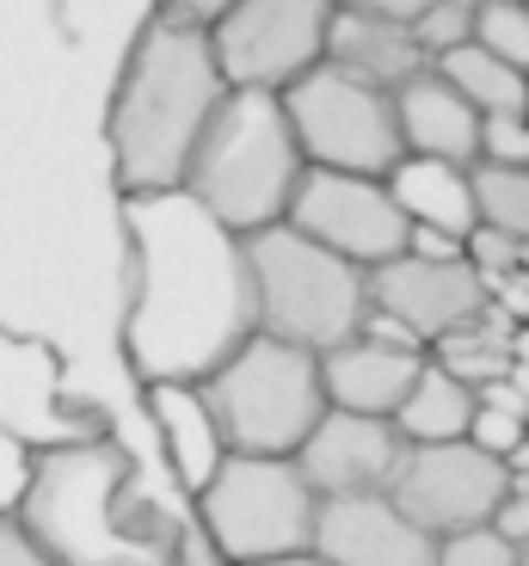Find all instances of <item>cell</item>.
Instances as JSON below:
<instances>
[{
    "label": "cell",
    "instance_id": "obj_1",
    "mask_svg": "<svg viewBox=\"0 0 529 566\" xmlns=\"http://www.w3.org/2000/svg\"><path fill=\"white\" fill-rule=\"evenodd\" d=\"M129 290L124 352L142 382H203L246 333H258L246 241L222 228L191 191L124 198Z\"/></svg>",
    "mask_w": 529,
    "mask_h": 566
},
{
    "label": "cell",
    "instance_id": "obj_2",
    "mask_svg": "<svg viewBox=\"0 0 529 566\" xmlns=\"http://www.w3.org/2000/svg\"><path fill=\"white\" fill-rule=\"evenodd\" d=\"M229 99V74L215 62V43L203 25H186L172 13H155L142 38L129 43V62L112 93V172L124 198L186 191L191 155L215 105Z\"/></svg>",
    "mask_w": 529,
    "mask_h": 566
},
{
    "label": "cell",
    "instance_id": "obj_3",
    "mask_svg": "<svg viewBox=\"0 0 529 566\" xmlns=\"http://www.w3.org/2000/svg\"><path fill=\"white\" fill-rule=\"evenodd\" d=\"M124 443L81 438L31 450V481L19 493V524L56 566H179V536L129 499Z\"/></svg>",
    "mask_w": 529,
    "mask_h": 566
},
{
    "label": "cell",
    "instance_id": "obj_4",
    "mask_svg": "<svg viewBox=\"0 0 529 566\" xmlns=\"http://www.w3.org/2000/svg\"><path fill=\"white\" fill-rule=\"evenodd\" d=\"M301 172V142L289 129V112L265 86H229V99L215 105L203 129L198 155H191L186 191L234 234H258L289 216Z\"/></svg>",
    "mask_w": 529,
    "mask_h": 566
},
{
    "label": "cell",
    "instance_id": "obj_5",
    "mask_svg": "<svg viewBox=\"0 0 529 566\" xmlns=\"http://www.w3.org/2000/svg\"><path fill=\"white\" fill-rule=\"evenodd\" d=\"M241 241L258 333L289 339L301 352H332V345L363 333V321H370V271L363 265L308 241L289 222H272L258 234H241Z\"/></svg>",
    "mask_w": 529,
    "mask_h": 566
},
{
    "label": "cell",
    "instance_id": "obj_6",
    "mask_svg": "<svg viewBox=\"0 0 529 566\" xmlns=\"http://www.w3.org/2000/svg\"><path fill=\"white\" fill-rule=\"evenodd\" d=\"M198 388L222 424V443L241 455H296L327 412L320 352H301L272 333H246Z\"/></svg>",
    "mask_w": 529,
    "mask_h": 566
},
{
    "label": "cell",
    "instance_id": "obj_7",
    "mask_svg": "<svg viewBox=\"0 0 529 566\" xmlns=\"http://www.w3.org/2000/svg\"><path fill=\"white\" fill-rule=\"evenodd\" d=\"M320 493L301 481L296 455H241L229 450L210 486L198 493V524L229 566L284 560L315 542Z\"/></svg>",
    "mask_w": 529,
    "mask_h": 566
},
{
    "label": "cell",
    "instance_id": "obj_8",
    "mask_svg": "<svg viewBox=\"0 0 529 566\" xmlns=\"http://www.w3.org/2000/svg\"><path fill=\"white\" fill-rule=\"evenodd\" d=\"M277 99H284L289 129H296L308 167L388 179V167L406 155L401 117H394V93H382V86H370V81H351V74H339L332 62H315L308 74H296Z\"/></svg>",
    "mask_w": 529,
    "mask_h": 566
},
{
    "label": "cell",
    "instance_id": "obj_9",
    "mask_svg": "<svg viewBox=\"0 0 529 566\" xmlns=\"http://www.w3.org/2000/svg\"><path fill=\"white\" fill-rule=\"evenodd\" d=\"M339 0H234L210 25L215 62L229 86H265L284 93L296 74L327 62V31Z\"/></svg>",
    "mask_w": 529,
    "mask_h": 566
},
{
    "label": "cell",
    "instance_id": "obj_10",
    "mask_svg": "<svg viewBox=\"0 0 529 566\" xmlns=\"http://www.w3.org/2000/svg\"><path fill=\"white\" fill-rule=\"evenodd\" d=\"M289 228H301L308 241L332 247L339 259L375 271L388 259H401L406 241H413V222L394 203L388 179H370V172H332V167H308L289 198Z\"/></svg>",
    "mask_w": 529,
    "mask_h": 566
},
{
    "label": "cell",
    "instance_id": "obj_11",
    "mask_svg": "<svg viewBox=\"0 0 529 566\" xmlns=\"http://www.w3.org/2000/svg\"><path fill=\"white\" fill-rule=\"evenodd\" d=\"M511 493V468L487 455L480 443H406L401 474L388 486V499L431 536H456V530L493 524L499 499Z\"/></svg>",
    "mask_w": 529,
    "mask_h": 566
},
{
    "label": "cell",
    "instance_id": "obj_12",
    "mask_svg": "<svg viewBox=\"0 0 529 566\" xmlns=\"http://www.w3.org/2000/svg\"><path fill=\"white\" fill-rule=\"evenodd\" d=\"M370 308L388 314L394 326H406L419 345H437L462 326H474L493 308L487 277L468 265V253L456 259H431V253H401L388 265L370 271Z\"/></svg>",
    "mask_w": 529,
    "mask_h": 566
},
{
    "label": "cell",
    "instance_id": "obj_13",
    "mask_svg": "<svg viewBox=\"0 0 529 566\" xmlns=\"http://www.w3.org/2000/svg\"><path fill=\"white\" fill-rule=\"evenodd\" d=\"M401 455L406 438L394 431V419L327 407L315 419V431L301 438L296 468L320 499H351V493H388L394 474H401Z\"/></svg>",
    "mask_w": 529,
    "mask_h": 566
},
{
    "label": "cell",
    "instance_id": "obj_14",
    "mask_svg": "<svg viewBox=\"0 0 529 566\" xmlns=\"http://www.w3.org/2000/svg\"><path fill=\"white\" fill-rule=\"evenodd\" d=\"M425 345L394 326L388 314L370 308L358 339L332 345L320 352V388H327V407H345V412H375V419H394V407L406 400L413 376L425 369Z\"/></svg>",
    "mask_w": 529,
    "mask_h": 566
},
{
    "label": "cell",
    "instance_id": "obj_15",
    "mask_svg": "<svg viewBox=\"0 0 529 566\" xmlns=\"http://www.w3.org/2000/svg\"><path fill=\"white\" fill-rule=\"evenodd\" d=\"M308 554L327 566H437V536L419 530L388 493H351L320 499Z\"/></svg>",
    "mask_w": 529,
    "mask_h": 566
},
{
    "label": "cell",
    "instance_id": "obj_16",
    "mask_svg": "<svg viewBox=\"0 0 529 566\" xmlns=\"http://www.w3.org/2000/svg\"><path fill=\"white\" fill-rule=\"evenodd\" d=\"M0 424L25 450H56V443L99 438V424L62 400V364L50 345L19 339L0 326Z\"/></svg>",
    "mask_w": 529,
    "mask_h": 566
},
{
    "label": "cell",
    "instance_id": "obj_17",
    "mask_svg": "<svg viewBox=\"0 0 529 566\" xmlns=\"http://www.w3.org/2000/svg\"><path fill=\"white\" fill-rule=\"evenodd\" d=\"M394 117H401L406 155L456 160V167H474V160H480V124H487V117L474 112L437 69H419L406 86H394Z\"/></svg>",
    "mask_w": 529,
    "mask_h": 566
},
{
    "label": "cell",
    "instance_id": "obj_18",
    "mask_svg": "<svg viewBox=\"0 0 529 566\" xmlns=\"http://www.w3.org/2000/svg\"><path fill=\"white\" fill-rule=\"evenodd\" d=\"M327 62L339 74H351V81L382 86V93H394V86H406L419 69H431V56L419 50V38H413V25H401V19H375V13H351V7L332 13Z\"/></svg>",
    "mask_w": 529,
    "mask_h": 566
},
{
    "label": "cell",
    "instance_id": "obj_19",
    "mask_svg": "<svg viewBox=\"0 0 529 566\" xmlns=\"http://www.w3.org/2000/svg\"><path fill=\"white\" fill-rule=\"evenodd\" d=\"M148 412H155V431L167 443V462L179 474V486L198 499L210 486V474L222 468V455H229L203 388L198 382H148Z\"/></svg>",
    "mask_w": 529,
    "mask_h": 566
},
{
    "label": "cell",
    "instance_id": "obj_20",
    "mask_svg": "<svg viewBox=\"0 0 529 566\" xmlns=\"http://www.w3.org/2000/svg\"><path fill=\"white\" fill-rule=\"evenodd\" d=\"M388 191L406 210L413 228H437V234H456L468 241L480 210H474V167L456 160H431V155H401L388 167Z\"/></svg>",
    "mask_w": 529,
    "mask_h": 566
},
{
    "label": "cell",
    "instance_id": "obj_21",
    "mask_svg": "<svg viewBox=\"0 0 529 566\" xmlns=\"http://www.w3.org/2000/svg\"><path fill=\"white\" fill-rule=\"evenodd\" d=\"M474 407H480V395L462 376H449L437 357H425V369L413 376L406 400L394 407V431L406 443H456V438H468Z\"/></svg>",
    "mask_w": 529,
    "mask_h": 566
},
{
    "label": "cell",
    "instance_id": "obj_22",
    "mask_svg": "<svg viewBox=\"0 0 529 566\" xmlns=\"http://www.w3.org/2000/svg\"><path fill=\"white\" fill-rule=\"evenodd\" d=\"M431 69L444 74L449 86H456L462 99L474 105L480 117L493 112H523L529 99V74L511 69L505 56H493V50H480V43H456V50H444V56H431Z\"/></svg>",
    "mask_w": 529,
    "mask_h": 566
},
{
    "label": "cell",
    "instance_id": "obj_23",
    "mask_svg": "<svg viewBox=\"0 0 529 566\" xmlns=\"http://www.w3.org/2000/svg\"><path fill=\"white\" fill-rule=\"evenodd\" d=\"M511 333H517V326L499 321V314L487 308L474 326H462V333H449V339L431 345V357L480 395L487 382H505V376H511V364H517V357H511Z\"/></svg>",
    "mask_w": 529,
    "mask_h": 566
},
{
    "label": "cell",
    "instance_id": "obj_24",
    "mask_svg": "<svg viewBox=\"0 0 529 566\" xmlns=\"http://www.w3.org/2000/svg\"><path fill=\"white\" fill-rule=\"evenodd\" d=\"M474 210L480 222L529 247V167H474Z\"/></svg>",
    "mask_w": 529,
    "mask_h": 566
},
{
    "label": "cell",
    "instance_id": "obj_25",
    "mask_svg": "<svg viewBox=\"0 0 529 566\" xmlns=\"http://www.w3.org/2000/svg\"><path fill=\"white\" fill-rule=\"evenodd\" d=\"M474 43L529 74V0H474Z\"/></svg>",
    "mask_w": 529,
    "mask_h": 566
},
{
    "label": "cell",
    "instance_id": "obj_26",
    "mask_svg": "<svg viewBox=\"0 0 529 566\" xmlns=\"http://www.w3.org/2000/svg\"><path fill=\"white\" fill-rule=\"evenodd\" d=\"M413 38L425 56H444L456 43L474 38V0H431L425 13L413 19Z\"/></svg>",
    "mask_w": 529,
    "mask_h": 566
},
{
    "label": "cell",
    "instance_id": "obj_27",
    "mask_svg": "<svg viewBox=\"0 0 529 566\" xmlns=\"http://www.w3.org/2000/svg\"><path fill=\"white\" fill-rule=\"evenodd\" d=\"M437 566H517V542H505L493 524L437 536Z\"/></svg>",
    "mask_w": 529,
    "mask_h": 566
},
{
    "label": "cell",
    "instance_id": "obj_28",
    "mask_svg": "<svg viewBox=\"0 0 529 566\" xmlns=\"http://www.w3.org/2000/svg\"><path fill=\"white\" fill-rule=\"evenodd\" d=\"M468 443H480L487 455L511 462V455L529 443V412H517V407H493V400H480V407H474V424H468Z\"/></svg>",
    "mask_w": 529,
    "mask_h": 566
},
{
    "label": "cell",
    "instance_id": "obj_29",
    "mask_svg": "<svg viewBox=\"0 0 529 566\" xmlns=\"http://www.w3.org/2000/svg\"><path fill=\"white\" fill-rule=\"evenodd\" d=\"M462 253H468V265L487 277V290H493L499 277H511V271L529 265V247L511 241V234H499V228H487V222H474V234L462 241Z\"/></svg>",
    "mask_w": 529,
    "mask_h": 566
},
{
    "label": "cell",
    "instance_id": "obj_30",
    "mask_svg": "<svg viewBox=\"0 0 529 566\" xmlns=\"http://www.w3.org/2000/svg\"><path fill=\"white\" fill-rule=\"evenodd\" d=\"M480 160L487 167H529V112H493L480 124Z\"/></svg>",
    "mask_w": 529,
    "mask_h": 566
},
{
    "label": "cell",
    "instance_id": "obj_31",
    "mask_svg": "<svg viewBox=\"0 0 529 566\" xmlns=\"http://www.w3.org/2000/svg\"><path fill=\"white\" fill-rule=\"evenodd\" d=\"M31 481V450L0 424V511H19V493Z\"/></svg>",
    "mask_w": 529,
    "mask_h": 566
},
{
    "label": "cell",
    "instance_id": "obj_32",
    "mask_svg": "<svg viewBox=\"0 0 529 566\" xmlns=\"http://www.w3.org/2000/svg\"><path fill=\"white\" fill-rule=\"evenodd\" d=\"M0 566H56L31 542V530L19 524V511H0Z\"/></svg>",
    "mask_w": 529,
    "mask_h": 566
},
{
    "label": "cell",
    "instance_id": "obj_33",
    "mask_svg": "<svg viewBox=\"0 0 529 566\" xmlns=\"http://www.w3.org/2000/svg\"><path fill=\"white\" fill-rule=\"evenodd\" d=\"M493 530H499L505 542H529V493H505L499 499V511H493Z\"/></svg>",
    "mask_w": 529,
    "mask_h": 566
},
{
    "label": "cell",
    "instance_id": "obj_34",
    "mask_svg": "<svg viewBox=\"0 0 529 566\" xmlns=\"http://www.w3.org/2000/svg\"><path fill=\"white\" fill-rule=\"evenodd\" d=\"M234 0H160V13H172V19H186V25H203L210 31L215 19L229 13Z\"/></svg>",
    "mask_w": 529,
    "mask_h": 566
},
{
    "label": "cell",
    "instance_id": "obj_35",
    "mask_svg": "<svg viewBox=\"0 0 529 566\" xmlns=\"http://www.w3.org/2000/svg\"><path fill=\"white\" fill-rule=\"evenodd\" d=\"M339 7H351V13H375V19H401V25H413V19L425 13L431 0H339Z\"/></svg>",
    "mask_w": 529,
    "mask_h": 566
},
{
    "label": "cell",
    "instance_id": "obj_36",
    "mask_svg": "<svg viewBox=\"0 0 529 566\" xmlns=\"http://www.w3.org/2000/svg\"><path fill=\"white\" fill-rule=\"evenodd\" d=\"M406 253H431V259H456L462 241L456 234H437V228H413V241H406Z\"/></svg>",
    "mask_w": 529,
    "mask_h": 566
},
{
    "label": "cell",
    "instance_id": "obj_37",
    "mask_svg": "<svg viewBox=\"0 0 529 566\" xmlns=\"http://www.w3.org/2000/svg\"><path fill=\"white\" fill-rule=\"evenodd\" d=\"M511 357H517V369H529V326H517V333H511Z\"/></svg>",
    "mask_w": 529,
    "mask_h": 566
},
{
    "label": "cell",
    "instance_id": "obj_38",
    "mask_svg": "<svg viewBox=\"0 0 529 566\" xmlns=\"http://www.w3.org/2000/svg\"><path fill=\"white\" fill-rule=\"evenodd\" d=\"M258 566H327V560H320V554H308V548H301V554H284V560H258Z\"/></svg>",
    "mask_w": 529,
    "mask_h": 566
},
{
    "label": "cell",
    "instance_id": "obj_39",
    "mask_svg": "<svg viewBox=\"0 0 529 566\" xmlns=\"http://www.w3.org/2000/svg\"><path fill=\"white\" fill-rule=\"evenodd\" d=\"M517 566H529V542H517Z\"/></svg>",
    "mask_w": 529,
    "mask_h": 566
},
{
    "label": "cell",
    "instance_id": "obj_40",
    "mask_svg": "<svg viewBox=\"0 0 529 566\" xmlns=\"http://www.w3.org/2000/svg\"><path fill=\"white\" fill-rule=\"evenodd\" d=\"M523 112H529V99H523Z\"/></svg>",
    "mask_w": 529,
    "mask_h": 566
}]
</instances>
